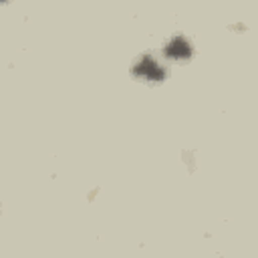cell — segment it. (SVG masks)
<instances>
[{
	"label": "cell",
	"instance_id": "1",
	"mask_svg": "<svg viewBox=\"0 0 258 258\" xmlns=\"http://www.w3.org/2000/svg\"><path fill=\"white\" fill-rule=\"evenodd\" d=\"M133 73L141 79H149V81H161L163 79V69L151 58V56H143L135 67Z\"/></svg>",
	"mask_w": 258,
	"mask_h": 258
},
{
	"label": "cell",
	"instance_id": "2",
	"mask_svg": "<svg viewBox=\"0 0 258 258\" xmlns=\"http://www.w3.org/2000/svg\"><path fill=\"white\" fill-rule=\"evenodd\" d=\"M165 54L171 56V58H187L191 54V46L183 36H175L165 46Z\"/></svg>",
	"mask_w": 258,
	"mask_h": 258
}]
</instances>
